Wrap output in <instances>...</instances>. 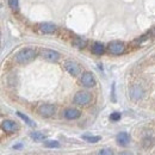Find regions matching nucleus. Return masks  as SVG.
<instances>
[{
    "label": "nucleus",
    "instance_id": "1",
    "mask_svg": "<svg viewBox=\"0 0 155 155\" xmlns=\"http://www.w3.org/2000/svg\"><path fill=\"white\" fill-rule=\"evenodd\" d=\"M36 55H37V53H36V50L34 48H30V47L23 48V49H20L19 51L17 53L16 61L18 63H20V64H25V63L31 62L34 58H36Z\"/></svg>",
    "mask_w": 155,
    "mask_h": 155
},
{
    "label": "nucleus",
    "instance_id": "2",
    "mask_svg": "<svg viewBox=\"0 0 155 155\" xmlns=\"http://www.w3.org/2000/svg\"><path fill=\"white\" fill-rule=\"evenodd\" d=\"M91 100H92L91 93H88L86 91H80L74 96V103L78 105H81V106H85V105L90 104Z\"/></svg>",
    "mask_w": 155,
    "mask_h": 155
},
{
    "label": "nucleus",
    "instance_id": "3",
    "mask_svg": "<svg viewBox=\"0 0 155 155\" xmlns=\"http://www.w3.org/2000/svg\"><path fill=\"white\" fill-rule=\"evenodd\" d=\"M41 55L44 60H47L49 62H56L60 58V54L56 50H53V49H43Z\"/></svg>",
    "mask_w": 155,
    "mask_h": 155
},
{
    "label": "nucleus",
    "instance_id": "4",
    "mask_svg": "<svg viewBox=\"0 0 155 155\" xmlns=\"http://www.w3.org/2000/svg\"><path fill=\"white\" fill-rule=\"evenodd\" d=\"M109 50L111 54L114 55H119L122 54L124 50H125V45L123 42H119V41H114L109 44Z\"/></svg>",
    "mask_w": 155,
    "mask_h": 155
},
{
    "label": "nucleus",
    "instance_id": "5",
    "mask_svg": "<svg viewBox=\"0 0 155 155\" xmlns=\"http://www.w3.org/2000/svg\"><path fill=\"white\" fill-rule=\"evenodd\" d=\"M129 94H130V98L133 100H140V99H142L143 96H144V91H143V88L140 85H133L130 87Z\"/></svg>",
    "mask_w": 155,
    "mask_h": 155
},
{
    "label": "nucleus",
    "instance_id": "6",
    "mask_svg": "<svg viewBox=\"0 0 155 155\" xmlns=\"http://www.w3.org/2000/svg\"><path fill=\"white\" fill-rule=\"evenodd\" d=\"M38 114L42 117H51L55 114V106L51 104H43L39 106Z\"/></svg>",
    "mask_w": 155,
    "mask_h": 155
},
{
    "label": "nucleus",
    "instance_id": "7",
    "mask_svg": "<svg viewBox=\"0 0 155 155\" xmlns=\"http://www.w3.org/2000/svg\"><path fill=\"white\" fill-rule=\"evenodd\" d=\"M64 68L73 77H77L78 74H80V66L74 61H66L64 62Z\"/></svg>",
    "mask_w": 155,
    "mask_h": 155
},
{
    "label": "nucleus",
    "instance_id": "8",
    "mask_svg": "<svg viewBox=\"0 0 155 155\" xmlns=\"http://www.w3.org/2000/svg\"><path fill=\"white\" fill-rule=\"evenodd\" d=\"M81 84L85 87H93L96 85V79L93 77V74L90 72H85L81 77Z\"/></svg>",
    "mask_w": 155,
    "mask_h": 155
},
{
    "label": "nucleus",
    "instance_id": "9",
    "mask_svg": "<svg viewBox=\"0 0 155 155\" xmlns=\"http://www.w3.org/2000/svg\"><path fill=\"white\" fill-rule=\"evenodd\" d=\"M1 128H2V130L5 131V133H15L17 129H18V125L16 124V122H13V120H4L2 123H1Z\"/></svg>",
    "mask_w": 155,
    "mask_h": 155
},
{
    "label": "nucleus",
    "instance_id": "10",
    "mask_svg": "<svg viewBox=\"0 0 155 155\" xmlns=\"http://www.w3.org/2000/svg\"><path fill=\"white\" fill-rule=\"evenodd\" d=\"M38 31L42 34H54L56 31V25L51 23H43L38 26Z\"/></svg>",
    "mask_w": 155,
    "mask_h": 155
},
{
    "label": "nucleus",
    "instance_id": "11",
    "mask_svg": "<svg viewBox=\"0 0 155 155\" xmlns=\"http://www.w3.org/2000/svg\"><path fill=\"white\" fill-rule=\"evenodd\" d=\"M116 140H117V142H118V144L125 147V146H128L129 142H130V136L128 135V133H119V134L117 135Z\"/></svg>",
    "mask_w": 155,
    "mask_h": 155
},
{
    "label": "nucleus",
    "instance_id": "12",
    "mask_svg": "<svg viewBox=\"0 0 155 155\" xmlns=\"http://www.w3.org/2000/svg\"><path fill=\"white\" fill-rule=\"evenodd\" d=\"M80 111L77 110V109H67L66 111H64V117L67 118V119H77L80 117Z\"/></svg>",
    "mask_w": 155,
    "mask_h": 155
},
{
    "label": "nucleus",
    "instance_id": "13",
    "mask_svg": "<svg viewBox=\"0 0 155 155\" xmlns=\"http://www.w3.org/2000/svg\"><path fill=\"white\" fill-rule=\"evenodd\" d=\"M104 50H105L104 45H103L101 43H99V42H96V43L92 45V51H93V54H96V55H101V54H104Z\"/></svg>",
    "mask_w": 155,
    "mask_h": 155
},
{
    "label": "nucleus",
    "instance_id": "14",
    "mask_svg": "<svg viewBox=\"0 0 155 155\" xmlns=\"http://www.w3.org/2000/svg\"><path fill=\"white\" fill-rule=\"evenodd\" d=\"M100 136H88V135H84L82 136V140L88 142V143H97L100 141Z\"/></svg>",
    "mask_w": 155,
    "mask_h": 155
},
{
    "label": "nucleus",
    "instance_id": "15",
    "mask_svg": "<svg viewBox=\"0 0 155 155\" xmlns=\"http://www.w3.org/2000/svg\"><path fill=\"white\" fill-rule=\"evenodd\" d=\"M31 138L35 140V141H44L45 140V135H43L42 133H38V131H34L30 134Z\"/></svg>",
    "mask_w": 155,
    "mask_h": 155
},
{
    "label": "nucleus",
    "instance_id": "16",
    "mask_svg": "<svg viewBox=\"0 0 155 155\" xmlns=\"http://www.w3.org/2000/svg\"><path fill=\"white\" fill-rule=\"evenodd\" d=\"M44 147H47V148H60V143L58 141L50 140V141H45L44 142Z\"/></svg>",
    "mask_w": 155,
    "mask_h": 155
},
{
    "label": "nucleus",
    "instance_id": "17",
    "mask_svg": "<svg viewBox=\"0 0 155 155\" xmlns=\"http://www.w3.org/2000/svg\"><path fill=\"white\" fill-rule=\"evenodd\" d=\"M17 115H18V116H19L20 118H21V119L24 120V122H26V123H28V124H29L30 127H35V125H36V124H35V123H34V122H32V120H31V119H30L29 117H28V116H25V115H23L21 112H18Z\"/></svg>",
    "mask_w": 155,
    "mask_h": 155
},
{
    "label": "nucleus",
    "instance_id": "18",
    "mask_svg": "<svg viewBox=\"0 0 155 155\" xmlns=\"http://www.w3.org/2000/svg\"><path fill=\"white\" fill-rule=\"evenodd\" d=\"M153 138L152 137H144L143 138V147L144 148H148V147H150L152 144H153Z\"/></svg>",
    "mask_w": 155,
    "mask_h": 155
},
{
    "label": "nucleus",
    "instance_id": "19",
    "mask_svg": "<svg viewBox=\"0 0 155 155\" xmlns=\"http://www.w3.org/2000/svg\"><path fill=\"white\" fill-rule=\"evenodd\" d=\"M74 45H77L78 48H84L86 45V41L81 38H77L74 41Z\"/></svg>",
    "mask_w": 155,
    "mask_h": 155
},
{
    "label": "nucleus",
    "instance_id": "20",
    "mask_svg": "<svg viewBox=\"0 0 155 155\" xmlns=\"http://www.w3.org/2000/svg\"><path fill=\"white\" fill-rule=\"evenodd\" d=\"M97 155H114V153H112V150L109 149V148H103V149H100V150L98 152Z\"/></svg>",
    "mask_w": 155,
    "mask_h": 155
},
{
    "label": "nucleus",
    "instance_id": "21",
    "mask_svg": "<svg viewBox=\"0 0 155 155\" xmlns=\"http://www.w3.org/2000/svg\"><path fill=\"white\" fill-rule=\"evenodd\" d=\"M18 0H8V5L13 10V11H17L18 10Z\"/></svg>",
    "mask_w": 155,
    "mask_h": 155
},
{
    "label": "nucleus",
    "instance_id": "22",
    "mask_svg": "<svg viewBox=\"0 0 155 155\" xmlns=\"http://www.w3.org/2000/svg\"><path fill=\"white\" fill-rule=\"evenodd\" d=\"M110 119L114 120V122L119 120V119H120V114H119V112H114V114H111V115H110Z\"/></svg>",
    "mask_w": 155,
    "mask_h": 155
},
{
    "label": "nucleus",
    "instance_id": "23",
    "mask_svg": "<svg viewBox=\"0 0 155 155\" xmlns=\"http://www.w3.org/2000/svg\"><path fill=\"white\" fill-rule=\"evenodd\" d=\"M119 155H133V154H130L129 152H123V153H120Z\"/></svg>",
    "mask_w": 155,
    "mask_h": 155
},
{
    "label": "nucleus",
    "instance_id": "24",
    "mask_svg": "<svg viewBox=\"0 0 155 155\" xmlns=\"http://www.w3.org/2000/svg\"><path fill=\"white\" fill-rule=\"evenodd\" d=\"M13 148H15V149H19V148H21V144H18V146H13Z\"/></svg>",
    "mask_w": 155,
    "mask_h": 155
}]
</instances>
